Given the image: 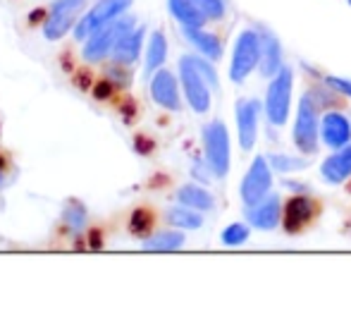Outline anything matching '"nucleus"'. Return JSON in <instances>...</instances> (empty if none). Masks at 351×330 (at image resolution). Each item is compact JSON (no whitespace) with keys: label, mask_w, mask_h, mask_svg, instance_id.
<instances>
[{"label":"nucleus","mask_w":351,"mask_h":330,"mask_svg":"<svg viewBox=\"0 0 351 330\" xmlns=\"http://www.w3.org/2000/svg\"><path fill=\"white\" fill-rule=\"evenodd\" d=\"M318 134H320V113L315 93H304L299 101V113L294 122V144L304 154H315L318 151Z\"/></svg>","instance_id":"f257e3e1"},{"label":"nucleus","mask_w":351,"mask_h":330,"mask_svg":"<svg viewBox=\"0 0 351 330\" xmlns=\"http://www.w3.org/2000/svg\"><path fill=\"white\" fill-rule=\"evenodd\" d=\"M261 65V34L258 29H244L237 36L234 53L230 62V80L241 84L254 72V67Z\"/></svg>","instance_id":"f03ea898"},{"label":"nucleus","mask_w":351,"mask_h":330,"mask_svg":"<svg viewBox=\"0 0 351 330\" xmlns=\"http://www.w3.org/2000/svg\"><path fill=\"white\" fill-rule=\"evenodd\" d=\"M204 149L206 163L215 177H225L230 172V134L220 120L208 122L204 127Z\"/></svg>","instance_id":"7ed1b4c3"},{"label":"nucleus","mask_w":351,"mask_h":330,"mask_svg":"<svg viewBox=\"0 0 351 330\" xmlns=\"http://www.w3.org/2000/svg\"><path fill=\"white\" fill-rule=\"evenodd\" d=\"M291 75L289 67H282L278 75L273 77V82L268 84V93H265V115H268L270 125H285L289 117V106H291Z\"/></svg>","instance_id":"20e7f679"},{"label":"nucleus","mask_w":351,"mask_h":330,"mask_svg":"<svg viewBox=\"0 0 351 330\" xmlns=\"http://www.w3.org/2000/svg\"><path fill=\"white\" fill-rule=\"evenodd\" d=\"M130 29H132V19H112L106 27L93 32L91 36H88L86 46H84V60H88V62L103 60L108 53H112L117 41H120Z\"/></svg>","instance_id":"39448f33"},{"label":"nucleus","mask_w":351,"mask_h":330,"mask_svg":"<svg viewBox=\"0 0 351 330\" xmlns=\"http://www.w3.org/2000/svg\"><path fill=\"white\" fill-rule=\"evenodd\" d=\"M180 80L184 86L186 101H189L194 113H206L210 108V84L206 82V77L199 72V67L194 65L191 56H184L180 62Z\"/></svg>","instance_id":"423d86ee"},{"label":"nucleus","mask_w":351,"mask_h":330,"mask_svg":"<svg viewBox=\"0 0 351 330\" xmlns=\"http://www.w3.org/2000/svg\"><path fill=\"white\" fill-rule=\"evenodd\" d=\"M132 5V0H101L93 5V10L88 14H84L82 22L74 27V36L77 38H88L93 32H98L101 27H106L108 22L117 19L127 8Z\"/></svg>","instance_id":"0eeeda50"},{"label":"nucleus","mask_w":351,"mask_h":330,"mask_svg":"<svg viewBox=\"0 0 351 330\" xmlns=\"http://www.w3.org/2000/svg\"><path fill=\"white\" fill-rule=\"evenodd\" d=\"M84 3L86 0H56L46 24H43V36L48 41H58L65 36L77 22V14L84 10Z\"/></svg>","instance_id":"6e6552de"},{"label":"nucleus","mask_w":351,"mask_h":330,"mask_svg":"<svg viewBox=\"0 0 351 330\" xmlns=\"http://www.w3.org/2000/svg\"><path fill=\"white\" fill-rule=\"evenodd\" d=\"M270 187H273V175H270L268 161L263 156H258L251 163L246 177L241 180V199H244L246 206L258 204L261 199H265L270 194Z\"/></svg>","instance_id":"1a4fd4ad"},{"label":"nucleus","mask_w":351,"mask_h":330,"mask_svg":"<svg viewBox=\"0 0 351 330\" xmlns=\"http://www.w3.org/2000/svg\"><path fill=\"white\" fill-rule=\"evenodd\" d=\"M320 139L330 149H342L351 141V122L347 115L337 110H330L320 117Z\"/></svg>","instance_id":"9d476101"},{"label":"nucleus","mask_w":351,"mask_h":330,"mask_svg":"<svg viewBox=\"0 0 351 330\" xmlns=\"http://www.w3.org/2000/svg\"><path fill=\"white\" fill-rule=\"evenodd\" d=\"M237 130H239V146L251 151L258 134V103L256 101H239L237 106Z\"/></svg>","instance_id":"9b49d317"},{"label":"nucleus","mask_w":351,"mask_h":330,"mask_svg":"<svg viewBox=\"0 0 351 330\" xmlns=\"http://www.w3.org/2000/svg\"><path fill=\"white\" fill-rule=\"evenodd\" d=\"M258 34H261V75L263 77H270L273 80L275 75L282 70V46L278 41L270 29L265 27H258Z\"/></svg>","instance_id":"f8f14e48"},{"label":"nucleus","mask_w":351,"mask_h":330,"mask_svg":"<svg viewBox=\"0 0 351 330\" xmlns=\"http://www.w3.org/2000/svg\"><path fill=\"white\" fill-rule=\"evenodd\" d=\"M151 96L158 106L167 108V110H180V91H177V80L172 77V72L158 70L153 72L151 80Z\"/></svg>","instance_id":"ddd939ff"},{"label":"nucleus","mask_w":351,"mask_h":330,"mask_svg":"<svg viewBox=\"0 0 351 330\" xmlns=\"http://www.w3.org/2000/svg\"><path fill=\"white\" fill-rule=\"evenodd\" d=\"M280 199L275 194H268L265 199H261L258 204H251L246 211V218L254 228L258 230H273L280 223Z\"/></svg>","instance_id":"4468645a"},{"label":"nucleus","mask_w":351,"mask_h":330,"mask_svg":"<svg viewBox=\"0 0 351 330\" xmlns=\"http://www.w3.org/2000/svg\"><path fill=\"white\" fill-rule=\"evenodd\" d=\"M320 175H323L325 182L330 185H339L347 177H351V141L342 149H337V154L330 156L323 165H320Z\"/></svg>","instance_id":"2eb2a0df"},{"label":"nucleus","mask_w":351,"mask_h":330,"mask_svg":"<svg viewBox=\"0 0 351 330\" xmlns=\"http://www.w3.org/2000/svg\"><path fill=\"white\" fill-rule=\"evenodd\" d=\"M311 218H313V204L308 196H291L285 209L287 233H299L304 225L311 223Z\"/></svg>","instance_id":"dca6fc26"},{"label":"nucleus","mask_w":351,"mask_h":330,"mask_svg":"<svg viewBox=\"0 0 351 330\" xmlns=\"http://www.w3.org/2000/svg\"><path fill=\"white\" fill-rule=\"evenodd\" d=\"M143 34H146V29H143V27L130 29V32H127L125 36L117 41V46L112 48V60H115L117 65H132V62L139 58Z\"/></svg>","instance_id":"f3484780"},{"label":"nucleus","mask_w":351,"mask_h":330,"mask_svg":"<svg viewBox=\"0 0 351 330\" xmlns=\"http://www.w3.org/2000/svg\"><path fill=\"white\" fill-rule=\"evenodd\" d=\"M182 29H184V36L189 38L191 46L199 48L208 60H217V58L222 56V46H220V41H217V36L204 32L201 27H182Z\"/></svg>","instance_id":"a211bd4d"},{"label":"nucleus","mask_w":351,"mask_h":330,"mask_svg":"<svg viewBox=\"0 0 351 330\" xmlns=\"http://www.w3.org/2000/svg\"><path fill=\"white\" fill-rule=\"evenodd\" d=\"M172 17L182 24V27H204L206 17L199 8L194 5V0H167Z\"/></svg>","instance_id":"6ab92c4d"},{"label":"nucleus","mask_w":351,"mask_h":330,"mask_svg":"<svg viewBox=\"0 0 351 330\" xmlns=\"http://www.w3.org/2000/svg\"><path fill=\"white\" fill-rule=\"evenodd\" d=\"M177 201H180L182 206H189V209H196V211H210L213 206H215L210 191L204 189V187H199V185L180 187V191H177Z\"/></svg>","instance_id":"aec40b11"},{"label":"nucleus","mask_w":351,"mask_h":330,"mask_svg":"<svg viewBox=\"0 0 351 330\" xmlns=\"http://www.w3.org/2000/svg\"><path fill=\"white\" fill-rule=\"evenodd\" d=\"M167 58V41L162 32H153L151 41H148V53H146V75L160 70V65Z\"/></svg>","instance_id":"412c9836"},{"label":"nucleus","mask_w":351,"mask_h":330,"mask_svg":"<svg viewBox=\"0 0 351 330\" xmlns=\"http://www.w3.org/2000/svg\"><path fill=\"white\" fill-rule=\"evenodd\" d=\"M201 211L182 206V209H170L167 211V223L175 225L180 230H199L204 225V215H199Z\"/></svg>","instance_id":"4be33fe9"},{"label":"nucleus","mask_w":351,"mask_h":330,"mask_svg":"<svg viewBox=\"0 0 351 330\" xmlns=\"http://www.w3.org/2000/svg\"><path fill=\"white\" fill-rule=\"evenodd\" d=\"M180 247H184V235L180 233H158L143 242L146 251H177Z\"/></svg>","instance_id":"5701e85b"},{"label":"nucleus","mask_w":351,"mask_h":330,"mask_svg":"<svg viewBox=\"0 0 351 330\" xmlns=\"http://www.w3.org/2000/svg\"><path fill=\"white\" fill-rule=\"evenodd\" d=\"M86 206L82 204V201H67L65 211H62V220L67 223V228L72 230V233H79V230L86 228Z\"/></svg>","instance_id":"b1692460"},{"label":"nucleus","mask_w":351,"mask_h":330,"mask_svg":"<svg viewBox=\"0 0 351 330\" xmlns=\"http://www.w3.org/2000/svg\"><path fill=\"white\" fill-rule=\"evenodd\" d=\"M246 239H249V228L241 223L230 225V228H225V233H222V244H227V247H239Z\"/></svg>","instance_id":"393cba45"},{"label":"nucleus","mask_w":351,"mask_h":330,"mask_svg":"<svg viewBox=\"0 0 351 330\" xmlns=\"http://www.w3.org/2000/svg\"><path fill=\"white\" fill-rule=\"evenodd\" d=\"M270 163H273L275 170H280V172H294V170H304L306 165V161L304 158H291V156H273L270 158Z\"/></svg>","instance_id":"a878e982"},{"label":"nucleus","mask_w":351,"mask_h":330,"mask_svg":"<svg viewBox=\"0 0 351 330\" xmlns=\"http://www.w3.org/2000/svg\"><path fill=\"white\" fill-rule=\"evenodd\" d=\"M194 5L204 12L206 19H220L225 14V3L222 0H194Z\"/></svg>","instance_id":"bb28decb"},{"label":"nucleus","mask_w":351,"mask_h":330,"mask_svg":"<svg viewBox=\"0 0 351 330\" xmlns=\"http://www.w3.org/2000/svg\"><path fill=\"white\" fill-rule=\"evenodd\" d=\"M148 228H151V213H146V211H134V215H132V220H130L132 233L143 235V233H148Z\"/></svg>","instance_id":"cd10ccee"},{"label":"nucleus","mask_w":351,"mask_h":330,"mask_svg":"<svg viewBox=\"0 0 351 330\" xmlns=\"http://www.w3.org/2000/svg\"><path fill=\"white\" fill-rule=\"evenodd\" d=\"M191 60H194V65L199 67V72L206 77V82L210 84V86H215L217 89V75H215V67L210 65V62H206L204 58H194L191 56Z\"/></svg>","instance_id":"c85d7f7f"},{"label":"nucleus","mask_w":351,"mask_h":330,"mask_svg":"<svg viewBox=\"0 0 351 330\" xmlns=\"http://www.w3.org/2000/svg\"><path fill=\"white\" fill-rule=\"evenodd\" d=\"M325 84H328V86H332L335 91H339L342 96L351 98V80H342V77H328Z\"/></svg>","instance_id":"c756f323"},{"label":"nucleus","mask_w":351,"mask_h":330,"mask_svg":"<svg viewBox=\"0 0 351 330\" xmlns=\"http://www.w3.org/2000/svg\"><path fill=\"white\" fill-rule=\"evenodd\" d=\"M0 185H3V175H0Z\"/></svg>","instance_id":"7c9ffc66"},{"label":"nucleus","mask_w":351,"mask_h":330,"mask_svg":"<svg viewBox=\"0 0 351 330\" xmlns=\"http://www.w3.org/2000/svg\"><path fill=\"white\" fill-rule=\"evenodd\" d=\"M349 5H351V0H349Z\"/></svg>","instance_id":"2f4dec72"}]
</instances>
